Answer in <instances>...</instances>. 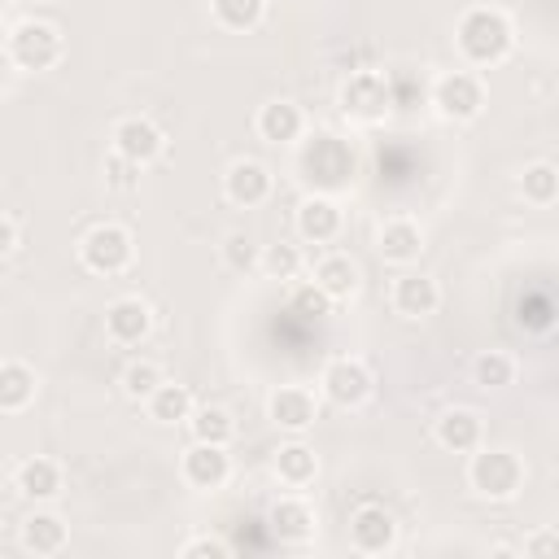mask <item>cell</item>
<instances>
[{"mask_svg":"<svg viewBox=\"0 0 559 559\" xmlns=\"http://www.w3.org/2000/svg\"><path fill=\"white\" fill-rule=\"evenodd\" d=\"M319 393L332 406H341V411L362 406L371 397V371H367V362L362 358H332L323 367V376H319Z\"/></svg>","mask_w":559,"mask_h":559,"instance_id":"cell-8","label":"cell"},{"mask_svg":"<svg viewBox=\"0 0 559 559\" xmlns=\"http://www.w3.org/2000/svg\"><path fill=\"white\" fill-rule=\"evenodd\" d=\"M472 380L480 389H507L515 380V358L507 349H480L472 358Z\"/></svg>","mask_w":559,"mask_h":559,"instance_id":"cell-29","label":"cell"},{"mask_svg":"<svg viewBox=\"0 0 559 559\" xmlns=\"http://www.w3.org/2000/svg\"><path fill=\"white\" fill-rule=\"evenodd\" d=\"M297 231H301V240H314V245L336 240L341 236V205L328 197H306L297 205Z\"/></svg>","mask_w":559,"mask_h":559,"instance_id":"cell-21","label":"cell"},{"mask_svg":"<svg viewBox=\"0 0 559 559\" xmlns=\"http://www.w3.org/2000/svg\"><path fill=\"white\" fill-rule=\"evenodd\" d=\"M380 258L393 262V266H411L419 253H424V231L415 218H389L380 227V240H376Z\"/></svg>","mask_w":559,"mask_h":559,"instance_id":"cell-18","label":"cell"},{"mask_svg":"<svg viewBox=\"0 0 559 559\" xmlns=\"http://www.w3.org/2000/svg\"><path fill=\"white\" fill-rule=\"evenodd\" d=\"M349 546L358 555H393V546H397V520L384 507H376V502L358 507L349 515Z\"/></svg>","mask_w":559,"mask_h":559,"instance_id":"cell-10","label":"cell"},{"mask_svg":"<svg viewBox=\"0 0 559 559\" xmlns=\"http://www.w3.org/2000/svg\"><path fill=\"white\" fill-rule=\"evenodd\" d=\"M162 148H166V135H162L157 122H148V118H122V122L114 127V153L131 157L135 166L157 162Z\"/></svg>","mask_w":559,"mask_h":559,"instance_id":"cell-13","label":"cell"},{"mask_svg":"<svg viewBox=\"0 0 559 559\" xmlns=\"http://www.w3.org/2000/svg\"><path fill=\"white\" fill-rule=\"evenodd\" d=\"M354 170H358V162H354V153H349L345 140H336L328 131L310 135V144L301 153L306 183H314V188H349L354 183Z\"/></svg>","mask_w":559,"mask_h":559,"instance_id":"cell-4","label":"cell"},{"mask_svg":"<svg viewBox=\"0 0 559 559\" xmlns=\"http://www.w3.org/2000/svg\"><path fill=\"white\" fill-rule=\"evenodd\" d=\"M4 52H9V61H13L17 70L39 74V70H52V66L61 61L66 39H61V31H57L52 22H35V17H31V22H17V26L9 31Z\"/></svg>","mask_w":559,"mask_h":559,"instance_id":"cell-3","label":"cell"},{"mask_svg":"<svg viewBox=\"0 0 559 559\" xmlns=\"http://www.w3.org/2000/svg\"><path fill=\"white\" fill-rule=\"evenodd\" d=\"M13 485H17V493H22V498H31V502H48V498H57V493H61V463H52V459L35 454V459H26V463L17 467Z\"/></svg>","mask_w":559,"mask_h":559,"instance_id":"cell-22","label":"cell"},{"mask_svg":"<svg viewBox=\"0 0 559 559\" xmlns=\"http://www.w3.org/2000/svg\"><path fill=\"white\" fill-rule=\"evenodd\" d=\"M520 197H524L528 205H555V201H559V166H550V162L524 166V175H520Z\"/></svg>","mask_w":559,"mask_h":559,"instance_id":"cell-28","label":"cell"},{"mask_svg":"<svg viewBox=\"0 0 559 559\" xmlns=\"http://www.w3.org/2000/svg\"><path fill=\"white\" fill-rule=\"evenodd\" d=\"M223 262H227L231 271H258L262 245H258L249 231H231V236L223 240Z\"/></svg>","mask_w":559,"mask_h":559,"instance_id":"cell-33","label":"cell"},{"mask_svg":"<svg viewBox=\"0 0 559 559\" xmlns=\"http://www.w3.org/2000/svg\"><path fill=\"white\" fill-rule=\"evenodd\" d=\"M188 428H192V441H210V445H231L236 437V419L223 406H197Z\"/></svg>","mask_w":559,"mask_h":559,"instance_id":"cell-27","label":"cell"},{"mask_svg":"<svg viewBox=\"0 0 559 559\" xmlns=\"http://www.w3.org/2000/svg\"><path fill=\"white\" fill-rule=\"evenodd\" d=\"M301 131H306L301 105H293V100H266L258 109V135L266 144H293V140H301Z\"/></svg>","mask_w":559,"mask_h":559,"instance_id":"cell-19","label":"cell"},{"mask_svg":"<svg viewBox=\"0 0 559 559\" xmlns=\"http://www.w3.org/2000/svg\"><path fill=\"white\" fill-rule=\"evenodd\" d=\"M454 44H459V52H463L472 66H498V61L511 57L515 31H511V17H507L502 9L476 4V9H467V13L459 17Z\"/></svg>","mask_w":559,"mask_h":559,"instance_id":"cell-1","label":"cell"},{"mask_svg":"<svg viewBox=\"0 0 559 559\" xmlns=\"http://www.w3.org/2000/svg\"><path fill=\"white\" fill-rule=\"evenodd\" d=\"M162 384H166V376H162V367L148 362V358H135V362H127V371H122V393L135 397V402H148Z\"/></svg>","mask_w":559,"mask_h":559,"instance_id":"cell-31","label":"cell"},{"mask_svg":"<svg viewBox=\"0 0 559 559\" xmlns=\"http://www.w3.org/2000/svg\"><path fill=\"white\" fill-rule=\"evenodd\" d=\"M105 183H109L114 192H135V188H140V166H135L131 157L114 153V157L105 162Z\"/></svg>","mask_w":559,"mask_h":559,"instance_id":"cell-35","label":"cell"},{"mask_svg":"<svg viewBox=\"0 0 559 559\" xmlns=\"http://www.w3.org/2000/svg\"><path fill=\"white\" fill-rule=\"evenodd\" d=\"M328 306H332V297H328L319 284H297L293 297H288V310H293V314H310V319L328 314Z\"/></svg>","mask_w":559,"mask_h":559,"instance_id":"cell-34","label":"cell"},{"mask_svg":"<svg viewBox=\"0 0 559 559\" xmlns=\"http://www.w3.org/2000/svg\"><path fill=\"white\" fill-rule=\"evenodd\" d=\"M0 249H4V253H17V249H22V223H17L13 210L0 218Z\"/></svg>","mask_w":559,"mask_h":559,"instance_id":"cell-38","label":"cell"},{"mask_svg":"<svg viewBox=\"0 0 559 559\" xmlns=\"http://www.w3.org/2000/svg\"><path fill=\"white\" fill-rule=\"evenodd\" d=\"M432 105L441 118L450 122H472L480 109H485V87L472 70H450L432 83Z\"/></svg>","mask_w":559,"mask_h":559,"instance_id":"cell-7","label":"cell"},{"mask_svg":"<svg viewBox=\"0 0 559 559\" xmlns=\"http://www.w3.org/2000/svg\"><path fill=\"white\" fill-rule=\"evenodd\" d=\"M314 476H319V454H314L306 441L280 445V454H275V480H280V485L306 489V485H314Z\"/></svg>","mask_w":559,"mask_h":559,"instance_id":"cell-24","label":"cell"},{"mask_svg":"<svg viewBox=\"0 0 559 559\" xmlns=\"http://www.w3.org/2000/svg\"><path fill=\"white\" fill-rule=\"evenodd\" d=\"M520 550L533 555V559H542V555H555V559H559V528H537L533 537H524Z\"/></svg>","mask_w":559,"mask_h":559,"instance_id":"cell-37","label":"cell"},{"mask_svg":"<svg viewBox=\"0 0 559 559\" xmlns=\"http://www.w3.org/2000/svg\"><path fill=\"white\" fill-rule=\"evenodd\" d=\"M266 528L288 542V546H301L314 537V507L306 498H275L271 511H266Z\"/></svg>","mask_w":559,"mask_h":559,"instance_id":"cell-17","label":"cell"},{"mask_svg":"<svg viewBox=\"0 0 559 559\" xmlns=\"http://www.w3.org/2000/svg\"><path fill=\"white\" fill-rule=\"evenodd\" d=\"M105 332H109V341H118V345H140V341L153 332V310H148V301H144V297H118V301H109V310H105Z\"/></svg>","mask_w":559,"mask_h":559,"instance_id":"cell-15","label":"cell"},{"mask_svg":"<svg viewBox=\"0 0 559 559\" xmlns=\"http://www.w3.org/2000/svg\"><path fill=\"white\" fill-rule=\"evenodd\" d=\"M432 437H437V445L450 450V454H472V450L485 445V419H480L472 406H450V411L437 415Z\"/></svg>","mask_w":559,"mask_h":559,"instance_id":"cell-12","label":"cell"},{"mask_svg":"<svg viewBox=\"0 0 559 559\" xmlns=\"http://www.w3.org/2000/svg\"><path fill=\"white\" fill-rule=\"evenodd\" d=\"M467 485H472L480 498H489V502H511V498L524 489V463H520L515 450L480 445V450H472Z\"/></svg>","mask_w":559,"mask_h":559,"instance_id":"cell-2","label":"cell"},{"mask_svg":"<svg viewBox=\"0 0 559 559\" xmlns=\"http://www.w3.org/2000/svg\"><path fill=\"white\" fill-rule=\"evenodd\" d=\"M17 537H22V550L35 555V559H48V555H61L66 550V524L52 511H31L22 520V533Z\"/></svg>","mask_w":559,"mask_h":559,"instance_id":"cell-20","label":"cell"},{"mask_svg":"<svg viewBox=\"0 0 559 559\" xmlns=\"http://www.w3.org/2000/svg\"><path fill=\"white\" fill-rule=\"evenodd\" d=\"M179 472H183V480H188L192 489L214 493V489H223V485L231 480V454H227V445L192 441V445L183 450V459H179Z\"/></svg>","mask_w":559,"mask_h":559,"instance_id":"cell-9","label":"cell"},{"mask_svg":"<svg viewBox=\"0 0 559 559\" xmlns=\"http://www.w3.org/2000/svg\"><path fill=\"white\" fill-rule=\"evenodd\" d=\"M266 415L275 428L284 432H306L314 419H319V397L306 389V384H280L271 397H266Z\"/></svg>","mask_w":559,"mask_h":559,"instance_id":"cell-11","label":"cell"},{"mask_svg":"<svg viewBox=\"0 0 559 559\" xmlns=\"http://www.w3.org/2000/svg\"><path fill=\"white\" fill-rule=\"evenodd\" d=\"M314 284H319L332 301H349V297L358 293L362 275H358V262H354V258L328 253V258H319V266H314Z\"/></svg>","mask_w":559,"mask_h":559,"instance_id":"cell-23","label":"cell"},{"mask_svg":"<svg viewBox=\"0 0 559 559\" xmlns=\"http://www.w3.org/2000/svg\"><path fill=\"white\" fill-rule=\"evenodd\" d=\"M79 258H83V266L96 271V275H122V271L131 266V258H135V240H131V231L118 227V223H96V227L79 240Z\"/></svg>","mask_w":559,"mask_h":559,"instance_id":"cell-5","label":"cell"},{"mask_svg":"<svg viewBox=\"0 0 559 559\" xmlns=\"http://www.w3.org/2000/svg\"><path fill=\"white\" fill-rule=\"evenodd\" d=\"M227 555H231V546H227L223 537H210V533L188 537V542L179 546V559H227Z\"/></svg>","mask_w":559,"mask_h":559,"instance_id":"cell-36","label":"cell"},{"mask_svg":"<svg viewBox=\"0 0 559 559\" xmlns=\"http://www.w3.org/2000/svg\"><path fill=\"white\" fill-rule=\"evenodd\" d=\"M258 271L266 275V280H297L301 275V249L297 245H262V262H258Z\"/></svg>","mask_w":559,"mask_h":559,"instance_id":"cell-32","label":"cell"},{"mask_svg":"<svg viewBox=\"0 0 559 559\" xmlns=\"http://www.w3.org/2000/svg\"><path fill=\"white\" fill-rule=\"evenodd\" d=\"M35 371L26 367V362H17V358H4L0 362V411L4 415H17V411H26L31 402H35Z\"/></svg>","mask_w":559,"mask_h":559,"instance_id":"cell-25","label":"cell"},{"mask_svg":"<svg viewBox=\"0 0 559 559\" xmlns=\"http://www.w3.org/2000/svg\"><path fill=\"white\" fill-rule=\"evenodd\" d=\"M223 192H227L231 205L253 210V205H262V201L271 197V170H266L262 162H253V157H240V162L227 166V175H223Z\"/></svg>","mask_w":559,"mask_h":559,"instance_id":"cell-14","label":"cell"},{"mask_svg":"<svg viewBox=\"0 0 559 559\" xmlns=\"http://www.w3.org/2000/svg\"><path fill=\"white\" fill-rule=\"evenodd\" d=\"M437 306H441V288H437L432 275H424V271L397 275V284H393V310H397V314H406V319H428V314H437Z\"/></svg>","mask_w":559,"mask_h":559,"instance_id":"cell-16","label":"cell"},{"mask_svg":"<svg viewBox=\"0 0 559 559\" xmlns=\"http://www.w3.org/2000/svg\"><path fill=\"white\" fill-rule=\"evenodd\" d=\"M210 13L223 31H253L266 13V0H210Z\"/></svg>","mask_w":559,"mask_h":559,"instance_id":"cell-30","label":"cell"},{"mask_svg":"<svg viewBox=\"0 0 559 559\" xmlns=\"http://www.w3.org/2000/svg\"><path fill=\"white\" fill-rule=\"evenodd\" d=\"M144 406H148V419H157V424H188L192 411H197V406H192V393H188L183 384H170V380H166Z\"/></svg>","mask_w":559,"mask_h":559,"instance_id":"cell-26","label":"cell"},{"mask_svg":"<svg viewBox=\"0 0 559 559\" xmlns=\"http://www.w3.org/2000/svg\"><path fill=\"white\" fill-rule=\"evenodd\" d=\"M341 109H345L349 118H362V122L384 118V114L393 109V83H389V74H380V70H358V74H349V79L341 83Z\"/></svg>","mask_w":559,"mask_h":559,"instance_id":"cell-6","label":"cell"}]
</instances>
